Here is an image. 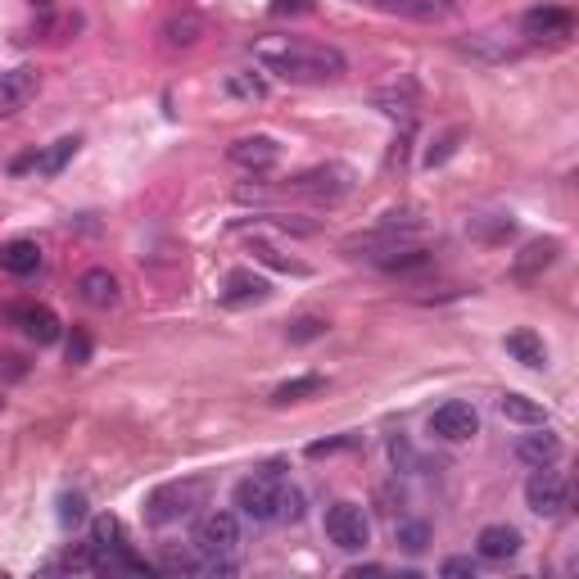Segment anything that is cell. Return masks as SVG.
Masks as SVG:
<instances>
[{"instance_id": "obj_27", "label": "cell", "mask_w": 579, "mask_h": 579, "mask_svg": "<svg viewBox=\"0 0 579 579\" xmlns=\"http://www.w3.org/2000/svg\"><path fill=\"white\" fill-rule=\"evenodd\" d=\"M331 331V322H326V317H295V322H290V344H313V340H322V335Z\"/></svg>"}, {"instance_id": "obj_16", "label": "cell", "mask_w": 579, "mask_h": 579, "mask_svg": "<svg viewBox=\"0 0 579 579\" xmlns=\"http://www.w3.org/2000/svg\"><path fill=\"white\" fill-rule=\"evenodd\" d=\"M557 254H561V240H552V236L530 240V245L512 258V276L516 281H534V276H543L552 263H557Z\"/></svg>"}, {"instance_id": "obj_23", "label": "cell", "mask_w": 579, "mask_h": 579, "mask_svg": "<svg viewBox=\"0 0 579 579\" xmlns=\"http://www.w3.org/2000/svg\"><path fill=\"white\" fill-rule=\"evenodd\" d=\"M376 105H385V114L390 118H403V123H412L417 118V86L403 82V86H385V91L371 95Z\"/></svg>"}, {"instance_id": "obj_26", "label": "cell", "mask_w": 579, "mask_h": 579, "mask_svg": "<svg viewBox=\"0 0 579 579\" xmlns=\"http://www.w3.org/2000/svg\"><path fill=\"white\" fill-rule=\"evenodd\" d=\"M86 543H95V548H118V543H127V530H123V521L118 516H95L91 521V539Z\"/></svg>"}, {"instance_id": "obj_25", "label": "cell", "mask_w": 579, "mask_h": 579, "mask_svg": "<svg viewBox=\"0 0 579 579\" xmlns=\"http://www.w3.org/2000/svg\"><path fill=\"white\" fill-rule=\"evenodd\" d=\"M77 145H82L77 136H64V141H55L46 154H37V172H41V177H59V172L68 168V159L77 154Z\"/></svg>"}, {"instance_id": "obj_32", "label": "cell", "mask_w": 579, "mask_h": 579, "mask_svg": "<svg viewBox=\"0 0 579 579\" xmlns=\"http://www.w3.org/2000/svg\"><path fill=\"white\" fill-rule=\"evenodd\" d=\"M68 362H73V367H86V362H91V335L86 331L68 335Z\"/></svg>"}, {"instance_id": "obj_18", "label": "cell", "mask_w": 579, "mask_h": 579, "mask_svg": "<svg viewBox=\"0 0 579 579\" xmlns=\"http://www.w3.org/2000/svg\"><path fill=\"white\" fill-rule=\"evenodd\" d=\"M516 457L525 466H552L561 457V439L548 426H539V435H521L516 439Z\"/></svg>"}, {"instance_id": "obj_8", "label": "cell", "mask_w": 579, "mask_h": 579, "mask_svg": "<svg viewBox=\"0 0 579 579\" xmlns=\"http://www.w3.org/2000/svg\"><path fill=\"white\" fill-rule=\"evenodd\" d=\"M426 430L435 439H444V444H466L471 435H480V412H475L471 403H462V399H448V403H439V408L430 412Z\"/></svg>"}, {"instance_id": "obj_3", "label": "cell", "mask_w": 579, "mask_h": 579, "mask_svg": "<svg viewBox=\"0 0 579 579\" xmlns=\"http://www.w3.org/2000/svg\"><path fill=\"white\" fill-rule=\"evenodd\" d=\"M204 503H209V480H172V485H159L145 494V521L150 525L186 521Z\"/></svg>"}, {"instance_id": "obj_13", "label": "cell", "mask_w": 579, "mask_h": 579, "mask_svg": "<svg viewBox=\"0 0 579 579\" xmlns=\"http://www.w3.org/2000/svg\"><path fill=\"white\" fill-rule=\"evenodd\" d=\"M227 159L236 163V168H245V172H267V168L281 163V145H276L272 136H263V132L236 136V141L227 145Z\"/></svg>"}, {"instance_id": "obj_35", "label": "cell", "mask_w": 579, "mask_h": 579, "mask_svg": "<svg viewBox=\"0 0 579 579\" xmlns=\"http://www.w3.org/2000/svg\"><path fill=\"white\" fill-rule=\"evenodd\" d=\"M267 14H276V19H285V14H313V0H272Z\"/></svg>"}, {"instance_id": "obj_1", "label": "cell", "mask_w": 579, "mask_h": 579, "mask_svg": "<svg viewBox=\"0 0 579 579\" xmlns=\"http://www.w3.org/2000/svg\"><path fill=\"white\" fill-rule=\"evenodd\" d=\"M249 55L267 68V73L285 77V82H340L349 73V59L340 55L326 41H308V37H254L249 41Z\"/></svg>"}, {"instance_id": "obj_34", "label": "cell", "mask_w": 579, "mask_h": 579, "mask_svg": "<svg viewBox=\"0 0 579 579\" xmlns=\"http://www.w3.org/2000/svg\"><path fill=\"white\" fill-rule=\"evenodd\" d=\"M439 575H448V579H475V561L471 557H448L444 566H439Z\"/></svg>"}, {"instance_id": "obj_5", "label": "cell", "mask_w": 579, "mask_h": 579, "mask_svg": "<svg viewBox=\"0 0 579 579\" xmlns=\"http://www.w3.org/2000/svg\"><path fill=\"white\" fill-rule=\"evenodd\" d=\"M349 186H353V172L344 168V163H326V168L299 172L285 190H290V195H304V200H317V204H335L349 195Z\"/></svg>"}, {"instance_id": "obj_15", "label": "cell", "mask_w": 579, "mask_h": 579, "mask_svg": "<svg viewBox=\"0 0 579 579\" xmlns=\"http://www.w3.org/2000/svg\"><path fill=\"white\" fill-rule=\"evenodd\" d=\"M159 37H163L168 50H190V46H200V41L209 37V19L195 14V10H181V14H172V19H163Z\"/></svg>"}, {"instance_id": "obj_36", "label": "cell", "mask_w": 579, "mask_h": 579, "mask_svg": "<svg viewBox=\"0 0 579 579\" xmlns=\"http://www.w3.org/2000/svg\"><path fill=\"white\" fill-rule=\"evenodd\" d=\"M340 448H353V435H344V439H322V444H308V457H326V453H340Z\"/></svg>"}, {"instance_id": "obj_19", "label": "cell", "mask_w": 579, "mask_h": 579, "mask_svg": "<svg viewBox=\"0 0 579 579\" xmlns=\"http://www.w3.org/2000/svg\"><path fill=\"white\" fill-rule=\"evenodd\" d=\"M0 272H10V276L41 272V245L37 240H10V245H0Z\"/></svg>"}, {"instance_id": "obj_9", "label": "cell", "mask_w": 579, "mask_h": 579, "mask_svg": "<svg viewBox=\"0 0 579 579\" xmlns=\"http://www.w3.org/2000/svg\"><path fill=\"white\" fill-rule=\"evenodd\" d=\"M570 32H575V14H570L566 5H534V10L521 14L525 41H548V46H557V41H570Z\"/></svg>"}, {"instance_id": "obj_4", "label": "cell", "mask_w": 579, "mask_h": 579, "mask_svg": "<svg viewBox=\"0 0 579 579\" xmlns=\"http://www.w3.org/2000/svg\"><path fill=\"white\" fill-rule=\"evenodd\" d=\"M525 507H530L534 516H543V521H557L570 507L566 475H557L552 466H534V475L525 480Z\"/></svg>"}, {"instance_id": "obj_2", "label": "cell", "mask_w": 579, "mask_h": 579, "mask_svg": "<svg viewBox=\"0 0 579 579\" xmlns=\"http://www.w3.org/2000/svg\"><path fill=\"white\" fill-rule=\"evenodd\" d=\"M281 489H285V466L281 462H267L258 466L254 475H245L236 485V516H245V521L254 525H272L281 521Z\"/></svg>"}, {"instance_id": "obj_37", "label": "cell", "mask_w": 579, "mask_h": 579, "mask_svg": "<svg viewBox=\"0 0 579 579\" xmlns=\"http://www.w3.org/2000/svg\"><path fill=\"white\" fill-rule=\"evenodd\" d=\"M28 168H37V150H32V154H19V159H14V172H28Z\"/></svg>"}, {"instance_id": "obj_10", "label": "cell", "mask_w": 579, "mask_h": 579, "mask_svg": "<svg viewBox=\"0 0 579 579\" xmlns=\"http://www.w3.org/2000/svg\"><path fill=\"white\" fill-rule=\"evenodd\" d=\"M0 317L10 326H19V331L37 344H55L59 335H64V322H59L46 304H0Z\"/></svg>"}, {"instance_id": "obj_12", "label": "cell", "mask_w": 579, "mask_h": 579, "mask_svg": "<svg viewBox=\"0 0 579 579\" xmlns=\"http://www.w3.org/2000/svg\"><path fill=\"white\" fill-rule=\"evenodd\" d=\"M77 299L86 308H95V313H109V308L123 304V285H118V276L109 267H86L77 276Z\"/></svg>"}, {"instance_id": "obj_17", "label": "cell", "mask_w": 579, "mask_h": 579, "mask_svg": "<svg viewBox=\"0 0 579 579\" xmlns=\"http://www.w3.org/2000/svg\"><path fill=\"white\" fill-rule=\"evenodd\" d=\"M475 552H480V561H512L516 552H521V530H512V525H485L480 530V539H475Z\"/></svg>"}, {"instance_id": "obj_29", "label": "cell", "mask_w": 579, "mask_h": 579, "mask_svg": "<svg viewBox=\"0 0 579 579\" xmlns=\"http://www.w3.org/2000/svg\"><path fill=\"white\" fill-rule=\"evenodd\" d=\"M399 543H403L408 552H421V548L430 543V525H426V521H403V525H399Z\"/></svg>"}, {"instance_id": "obj_21", "label": "cell", "mask_w": 579, "mask_h": 579, "mask_svg": "<svg viewBox=\"0 0 579 579\" xmlns=\"http://www.w3.org/2000/svg\"><path fill=\"white\" fill-rule=\"evenodd\" d=\"M498 412H503V421H512V426H525V430L548 426V412H543V403L525 399V394H503V399H498Z\"/></svg>"}, {"instance_id": "obj_22", "label": "cell", "mask_w": 579, "mask_h": 579, "mask_svg": "<svg viewBox=\"0 0 579 579\" xmlns=\"http://www.w3.org/2000/svg\"><path fill=\"white\" fill-rule=\"evenodd\" d=\"M326 390V376H317V371H308V376H290L281 380L272 390V403L276 408H290V403H304V399H317V394Z\"/></svg>"}, {"instance_id": "obj_24", "label": "cell", "mask_w": 579, "mask_h": 579, "mask_svg": "<svg viewBox=\"0 0 579 579\" xmlns=\"http://www.w3.org/2000/svg\"><path fill=\"white\" fill-rule=\"evenodd\" d=\"M227 95L231 100H245V105H263L267 100V82L258 73H227Z\"/></svg>"}, {"instance_id": "obj_28", "label": "cell", "mask_w": 579, "mask_h": 579, "mask_svg": "<svg viewBox=\"0 0 579 579\" xmlns=\"http://www.w3.org/2000/svg\"><path fill=\"white\" fill-rule=\"evenodd\" d=\"M254 254H258V263L276 267V272H290V276H308V267H304V263H295V258H285L281 249L263 245V240H254Z\"/></svg>"}, {"instance_id": "obj_14", "label": "cell", "mask_w": 579, "mask_h": 579, "mask_svg": "<svg viewBox=\"0 0 579 579\" xmlns=\"http://www.w3.org/2000/svg\"><path fill=\"white\" fill-rule=\"evenodd\" d=\"M267 295H272V285H267V276H258L254 267H236V272H227V281H222V304L227 308L263 304Z\"/></svg>"}, {"instance_id": "obj_31", "label": "cell", "mask_w": 579, "mask_h": 579, "mask_svg": "<svg viewBox=\"0 0 579 579\" xmlns=\"http://www.w3.org/2000/svg\"><path fill=\"white\" fill-rule=\"evenodd\" d=\"M59 521H64V525H82L86 521V498L82 494H64V498H59Z\"/></svg>"}, {"instance_id": "obj_7", "label": "cell", "mask_w": 579, "mask_h": 579, "mask_svg": "<svg viewBox=\"0 0 579 579\" xmlns=\"http://www.w3.org/2000/svg\"><path fill=\"white\" fill-rule=\"evenodd\" d=\"M195 552L200 557H236L240 552V516L236 512H209L195 525Z\"/></svg>"}, {"instance_id": "obj_20", "label": "cell", "mask_w": 579, "mask_h": 579, "mask_svg": "<svg viewBox=\"0 0 579 579\" xmlns=\"http://www.w3.org/2000/svg\"><path fill=\"white\" fill-rule=\"evenodd\" d=\"M507 353H512L516 362H521V367H530V371H543L548 367V344H543V335H534V331H512L507 335Z\"/></svg>"}, {"instance_id": "obj_33", "label": "cell", "mask_w": 579, "mask_h": 579, "mask_svg": "<svg viewBox=\"0 0 579 579\" xmlns=\"http://www.w3.org/2000/svg\"><path fill=\"white\" fill-rule=\"evenodd\" d=\"M159 570H168V575H200V561H195V557H177V552H172V557L159 561Z\"/></svg>"}, {"instance_id": "obj_11", "label": "cell", "mask_w": 579, "mask_h": 579, "mask_svg": "<svg viewBox=\"0 0 579 579\" xmlns=\"http://www.w3.org/2000/svg\"><path fill=\"white\" fill-rule=\"evenodd\" d=\"M37 91H41V73L32 64L0 73V118H19L23 109L37 100Z\"/></svg>"}, {"instance_id": "obj_6", "label": "cell", "mask_w": 579, "mask_h": 579, "mask_svg": "<svg viewBox=\"0 0 579 579\" xmlns=\"http://www.w3.org/2000/svg\"><path fill=\"white\" fill-rule=\"evenodd\" d=\"M326 539L340 552H362L371 543V521L358 503H331L326 507Z\"/></svg>"}, {"instance_id": "obj_30", "label": "cell", "mask_w": 579, "mask_h": 579, "mask_svg": "<svg viewBox=\"0 0 579 579\" xmlns=\"http://www.w3.org/2000/svg\"><path fill=\"white\" fill-rule=\"evenodd\" d=\"M281 521H285V525L304 521V494H299L295 485H285V489H281Z\"/></svg>"}]
</instances>
